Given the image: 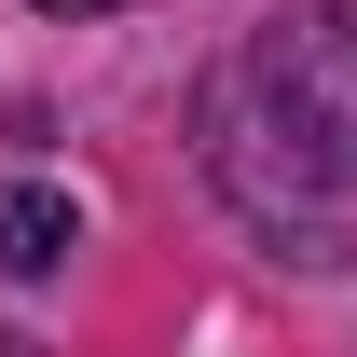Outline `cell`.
Masks as SVG:
<instances>
[{
    "label": "cell",
    "instance_id": "7a4b0ae2",
    "mask_svg": "<svg viewBox=\"0 0 357 357\" xmlns=\"http://www.w3.org/2000/svg\"><path fill=\"white\" fill-rule=\"evenodd\" d=\"M192 151H206L220 206L261 234L275 261H344V192H316V178H303V151L248 110V83H234V69H206V96H192Z\"/></svg>",
    "mask_w": 357,
    "mask_h": 357
},
{
    "label": "cell",
    "instance_id": "277c9868",
    "mask_svg": "<svg viewBox=\"0 0 357 357\" xmlns=\"http://www.w3.org/2000/svg\"><path fill=\"white\" fill-rule=\"evenodd\" d=\"M28 14H69V28H96V14H151V0H28Z\"/></svg>",
    "mask_w": 357,
    "mask_h": 357
},
{
    "label": "cell",
    "instance_id": "3957f363",
    "mask_svg": "<svg viewBox=\"0 0 357 357\" xmlns=\"http://www.w3.org/2000/svg\"><path fill=\"white\" fill-rule=\"evenodd\" d=\"M69 248H83V206L55 178H0V275H55Z\"/></svg>",
    "mask_w": 357,
    "mask_h": 357
},
{
    "label": "cell",
    "instance_id": "6da1fadb",
    "mask_svg": "<svg viewBox=\"0 0 357 357\" xmlns=\"http://www.w3.org/2000/svg\"><path fill=\"white\" fill-rule=\"evenodd\" d=\"M234 83L303 151L316 192L357 206V0H289V14H261V42L234 55Z\"/></svg>",
    "mask_w": 357,
    "mask_h": 357
}]
</instances>
